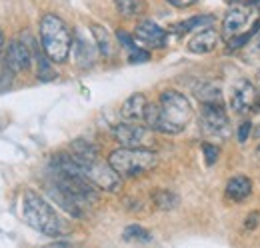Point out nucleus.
I'll return each mask as SVG.
<instances>
[{
    "label": "nucleus",
    "instance_id": "1",
    "mask_svg": "<svg viewBox=\"0 0 260 248\" xmlns=\"http://www.w3.org/2000/svg\"><path fill=\"white\" fill-rule=\"evenodd\" d=\"M46 192L72 218H84L98 202L96 186L92 184L70 152H60L52 158L48 168Z\"/></svg>",
    "mask_w": 260,
    "mask_h": 248
},
{
    "label": "nucleus",
    "instance_id": "2",
    "mask_svg": "<svg viewBox=\"0 0 260 248\" xmlns=\"http://www.w3.org/2000/svg\"><path fill=\"white\" fill-rule=\"evenodd\" d=\"M192 120V106L178 90H164L158 102H148L144 122L150 130L162 134H180Z\"/></svg>",
    "mask_w": 260,
    "mask_h": 248
},
{
    "label": "nucleus",
    "instance_id": "3",
    "mask_svg": "<svg viewBox=\"0 0 260 248\" xmlns=\"http://www.w3.org/2000/svg\"><path fill=\"white\" fill-rule=\"evenodd\" d=\"M22 218L30 228L50 238L64 236L68 232V224L64 222V218L52 208L50 202H46L34 190H26L22 194Z\"/></svg>",
    "mask_w": 260,
    "mask_h": 248
},
{
    "label": "nucleus",
    "instance_id": "4",
    "mask_svg": "<svg viewBox=\"0 0 260 248\" xmlns=\"http://www.w3.org/2000/svg\"><path fill=\"white\" fill-rule=\"evenodd\" d=\"M40 46L46 52V56L56 64L66 62L72 52L74 36L64 20L56 14H44L40 18Z\"/></svg>",
    "mask_w": 260,
    "mask_h": 248
},
{
    "label": "nucleus",
    "instance_id": "5",
    "mask_svg": "<svg viewBox=\"0 0 260 248\" xmlns=\"http://www.w3.org/2000/svg\"><path fill=\"white\" fill-rule=\"evenodd\" d=\"M108 162L122 178H132L152 170L158 162V156L146 146H122L108 154Z\"/></svg>",
    "mask_w": 260,
    "mask_h": 248
},
{
    "label": "nucleus",
    "instance_id": "6",
    "mask_svg": "<svg viewBox=\"0 0 260 248\" xmlns=\"http://www.w3.org/2000/svg\"><path fill=\"white\" fill-rule=\"evenodd\" d=\"M72 154V152H70ZM74 156V160L78 162L80 170L84 172V176L96 186L98 190H106V192H116L120 188V174L110 166V162L100 160L98 154L90 156Z\"/></svg>",
    "mask_w": 260,
    "mask_h": 248
},
{
    "label": "nucleus",
    "instance_id": "7",
    "mask_svg": "<svg viewBox=\"0 0 260 248\" xmlns=\"http://www.w3.org/2000/svg\"><path fill=\"white\" fill-rule=\"evenodd\" d=\"M202 130L208 136H218V138H228L232 134L230 120L224 110V104H202Z\"/></svg>",
    "mask_w": 260,
    "mask_h": 248
},
{
    "label": "nucleus",
    "instance_id": "8",
    "mask_svg": "<svg viewBox=\"0 0 260 248\" xmlns=\"http://www.w3.org/2000/svg\"><path fill=\"white\" fill-rule=\"evenodd\" d=\"M258 12L260 10L252 8V6H248V4L232 6V8L226 12L224 20H222V32H220V34L228 40L230 36L244 32L250 24H254V22H256Z\"/></svg>",
    "mask_w": 260,
    "mask_h": 248
},
{
    "label": "nucleus",
    "instance_id": "9",
    "mask_svg": "<svg viewBox=\"0 0 260 248\" xmlns=\"http://www.w3.org/2000/svg\"><path fill=\"white\" fill-rule=\"evenodd\" d=\"M34 52L30 50V46L20 40V38H14L8 42L6 50H4V66L10 74H22V72H28L30 70V64H32Z\"/></svg>",
    "mask_w": 260,
    "mask_h": 248
},
{
    "label": "nucleus",
    "instance_id": "10",
    "mask_svg": "<svg viewBox=\"0 0 260 248\" xmlns=\"http://www.w3.org/2000/svg\"><path fill=\"white\" fill-rule=\"evenodd\" d=\"M150 132L152 130L148 126H142V124H136L128 120V122L114 126L112 136L122 146H146L150 142Z\"/></svg>",
    "mask_w": 260,
    "mask_h": 248
},
{
    "label": "nucleus",
    "instance_id": "11",
    "mask_svg": "<svg viewBox=\"0 0 260 248\" xmlns=\"http://www.w3.org/2000/svg\"><path fill=\"white\" fill-rule=\"evenodd\" d=\"M256 88L250 80H236L232 84V94H230V108L236 112V114H246L254 108V102H256Z\"/></svg>",
    "mask_w": 260,
    "mask_h": 248
},
{
    "label": "nucleus",
    "instance_id": "12",
    "mask_svg": "<svg viewBox=\"0 0 260 248\" xmlns=\"http://www.w3.org/2000/svg\"><path fill=\"white\" fill-rule=\"evenodd\" d=\"M134 38L148 48H164L168 42V32L152 20H142L134 30Z\"/></svg>",
    "mask_w": 260,
    "mask_h": 248
},
{
    "label": "nucleus",
    "instance_id": "13",
    "mask_svg": "<svg viewBox=\"0 0 260 248\" xmlns=\"http://www.w3.org/2000/svg\"><path fill=\"white\" fill-rule=\"evenodd\" d=\"M96 42L86 38L82 30H76L74 34V42H72V54H74V60L80 68H90L94 60H96Z\"/></svg>",
    "mask_w": 260,
    "mask_h": 248
},
{
    "label": "nucleus",
    "instance_id": "14",
    "mask_svg": "<svg viewBox=\"0 0 260 248\" xmlns=\"http://www.w3.org/2000/svg\"><path fill=\"white\" fill-rule=\"evenodd\" d=\"M220 38H222V34H218L214 28L206 26L204 30H200L188 40V50L192 54H208L218 46Z\"/></svg>",
    "mask_w": 260,
    "mask_h": 248
},
{
    "label": "nucleus",
    "instance_id": "15",
    "mask_svg": "<svg viewBox=\"0 0 260 248\" xmlns=\"http://www.w3.org/2000/svg\"><path fill=\"white\" fill-rule=\"evenodd\" d=\"M252 192V180L244 174H236L226 182V200L230 202H242Z\"/></svg>",
    "mask_w": 260,
    "mask_h": 248
},
{
    "label": "nucleus",
    "instance_id": "16",
    "mask_svg": "<svg viewBox=\"0 0 260 248\" xmlns=\"http://www.w3.org/2000/svg\"><path fill=\"white\" fill-rule=\"evenodd\" d=\"M146 96L142 92H136L128 96L124 102H122V108H120V114L124 120H144V110H146Z\"/></svg>",
    "mask_w": 260,
    "mask_h": 248
},
{
    "label": "nucleus",
    "instance_id": "17",
    "mask_svg": "<svg viewBox=\"0 0 260 248\" xmlns=\"http://www.w3.org/2000/svg\"><path fill=\"white\" fill-rule=\"evenodd\" d=\"M196 98L202 104H222V92L220 86L214 82H202L194 88Z\"/></svg>",
    "mask_w": 260,
    "mask_h": 248
},
{
    "label": "nucleus",
    "instance_id": "18",
    "mask_svg": "<svg viewBox=\"0 0 260 248\" xmlns=\"http://www.w3.org/2000/svg\"><path fill=\"white\" fill-rule=\"evenodd\" d=\"M34 60H36V78L38 80H42V82H48V80H54L56 78V70L52 68V64H50V58L46 56V52L42 50H38V48H34Z\"/></svg>",
    "mask_w": 260,
    "mask_h": 248
},
{
    "label": "nucleus",
    "instance_id": "19",
    "mask_svg": "<svg viewBox=\"0 0 260 248\" xmlns=\"http://www.w3.org/2000/svg\"><path fill=\"white\" fill-rule=\"evenodd\" d=\"M90 32H92V38H94V42H96L98 52H100L102 56L110 58L112 52H114V44H112V38H110L108 30L102 28L100 24H90Z\"/></svg>",
    "mask_w": 260,
    "mask_h": 248
},
{
    "label": "nucleus",
    "instance_id": "20",
    "mask_svg": "<svg viewBox=\"0 0 260 248\" xmlns=\"http://www.w3.org/2000/svg\"><path fill=\"white\" fill-rule=\"evenodd\" d=\"M212 24H214V16H210V14H198V16L186 18V20L174 24V32L184 34V32H190L194 30V28H204V26H212Z\"/></svg>",
    "mask_w": 260,
    "mask_h": 248
},
{
    "label": "nucleus",
    "instance_id": "21",
    "mask_svg": "<svg viewBox=\"0 0 260 248\" xmlns=\"http://www.w3.org/2000/svg\"><path fill=\"white\" fill-rule=\"evenodd\" d=\"M114 6L124 18H136L144 12V0H114Z\"/></svg>",
    "mask_w": 260,
    "mask_h": 248
},
{
    "label": "nucleus",
    "instance_id": "22",
    "mask_svg": "<svg viewBox=\"0 0 260 248\" xmlns=\"http://www.w3.org/2000/svg\"><path fill=\"white\" fill-rule=\"evenodd\" d=\"M152 202H154V206L160 208V210H172V208L178 206V196H176L174 192H170V190L160 188V190L152 192Z\"/></svg>",
    "mask_w": 260,
    "mask_h": 248
},
{
    "label": "nucleus",
    "instance_id": "23",
    "mask_svg": "<svg viewBox=\"0 0 260 248\" xmlns=\"http://www.w3.org/2000/svg\"><path fill=\"white\" fill-rule=\"evenodd\" d=\"M122 238H124L126 242H150V240H152V234H150L146 228L138 226V224H130V226L124 228Z\"/></svg>",
    "mask_w": 260,
    "mask_h": 248
},
{
    "label": "nucleus",
    "instance_id": "24",
    "mask_svg": "<svg viewBox=\"0 0 260 248\" xmlns=\"http://www.w3.org/2000/svg\"><path fill=\"white\" fill-rule=\"evenodd\" d=\"M258 30H260V22H256V24H252L250 30H244V32H240V34L230 36V38H228V48H230V50H238V48H242L246 42L252 40L254 34H258Z\"/></svg>",
    "mask_w": 260,
    "mask_h": 248
},
{
    "label": "nucleus",
    "instance_id": "25",
    "mask_svg": "<svg viewBox=\"0 0 260 248\" xmlns=\"http://www.w3.org/2000/svg\"><path fill=\"white\" fill-rule=\"evenodd\" d=\"M202 154H204V160H206V166H212V164L218 160L220 150H218L216 144H212V142H204V144H202Z\"/></svg>",
    "mask_w": 260,
    "mask_h": 248
},
{
    "label": "nucleus",
    "instance_id": "26",
    "mask_svg": "<svg viewBox=\"0 0 260 248\" xmlns=\"http://www.w3.org/2000/svg\"><path fill=\"white\" fill-rule=\"evenodd\" d=\"M116 38H118V42L124 46V48H128V50H134V48H138V44L134 42L136 38H132L128 32H124V30H118L116 32Z\"/></svg>",
    "mask_w": 260,
    "mask_h": 248
},
{
    "label": "nucleus",
    "instance_id": "27",
    "mask_svg": "<svg viewBox=\"0 0 260 248\" xmlns=\"http://www.w3.org/2000/svg\"><path fill=\"white\" fill-rule=\"evenodd\" d=\"M250 132H252V122L250 120H246V122H242L238 126V132H236V138H238V142H246L248 138H250Z\"/></svg>",
    "mask_w": 260,
    "mask_h": 248
},
{
    "label": "nucleus",
    "instance_id": "28",
    "mask_svg": "<svg viewBox=\"0 0 260 248\" xmlns=\"http://www.w3.org/2000/svg\"><path fill=\"white\" fill-rule=\"evenodd\" d=\"M130 62H148L150 60V52L148 50H142V48H134L130 50Z\"/></svg>",
    "mask_w": 260,
    "mask_h": 248
},
{
    "label": "nucleus",
    "instance_id": "29",
    "mask_svg": "<svg viewBox=\"0 0 260 248\" xmlns=\"http://www.w3.org/2000/svg\"><path fill=\"white\" fill-rule=\"evenodd\" d=\"M258 224H260V212H250V214L246 216L244 228H246V230H254Z\"/></svg>",
    "mask_w": 260,
    "mask_h": 248
},
{
    "label": "nucleus",
    "instance_id": "30",
    "mask_svg": "<svg viewBox=\"0 0 260 248\" xmlns=\"http://www.w3.org/2000/svg\"><path fill=\"white\" fill-rule=\"evenodd\" d=\"M166 2H170L172 6H176V8H188V6H192L196 0H166Z\"/></svg>",
    "mask_w": 260,
    "mask_h": 248
},
{
    "label": "nucleus",
    "instance_id": "31",
    "mask_svg": "<svg viewBox=\"0 0 260 248\" xmlns=\"http://www.w3.org/2000/svg\"><path fill=\"white\" fill-rule=\"evenodd\" d=\"M2 64H4V36L0 32V68H2Z\"/></svg>",
    "mask_w": 260,
    "mask_h": 248
},
{
    "label": "nucleus",
    "instance_id": "32",
    "mask_svg": "<svg viewBox=\"0 0 260 248\" xmlns=\"http://www.w3.org/2000/svg\"><path fill=\"white\" fill-rule=\"evenodd\" d=\"M246 4H248V6H252V8H256V10H260V0H248Z\"/></svg>",
    "mask_w": 260,
    "mask_h": 248
},
{
    "label": "nucleus",
    "instance_id": "33",
    "mask_svg": "<svg viewBox=\"0 0 260 248\" xmlns=\"http://www.w3.org/2000/svg\"><path fill=\"white\" fill-rule=\"evenodd\" d=\"M254 136H256V138H258V140H260V126H258V128H256V132H254Z\"/></svg>",
    "mask_w": 260,
    "mask_h": 248
},
{
    "label": "nucleus",
    "instance_id": "34",
    "mask_svg": "<svg viewBox=\"0 0 260 248\" xmlns=\"http://www.w3.org/2000/svg\"><path fill=\"white\" fill-rule=\"evenodd\" d=\"M256 46L260 48V30H258V36H256Z\"/></svg>",
    "mask_w": 260,
    "mask_h": 248
},
{
    "label": "nucleus",
    "instance_id": "35",
    "mask_svg": "<svg viewBox=\"0 0 260 248\" xmlns=\"http://www.w3.org/2000/svg\"><path fill=\"white\" fill-rule=\"evenodd\" d=\"M256 158H258V160H260V146H258V148H256Z\"/></svg>",
    "mask_w": 260,
    "mask_h": 248
}]
</instances>
